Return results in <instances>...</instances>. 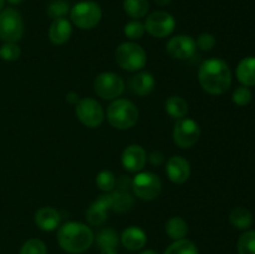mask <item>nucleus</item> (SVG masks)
<instances>
[{
	"label": "nucleus",
	"mask_w": 255,
	"mask_h": 254,
	"mask_svg": "<svg viewBox=\"0 0 255 254\" xmlns=\"http://www.w3.org/2000/svg\"><path fill=\"white\" fill-rule=\"evenodd\" d=\"M239 254H255V231H247L238 239Z\"/></svg>",
	"instance_id": "29"
},
{
	"label": "nucleus",
	"mask_w": 255,
	"mask_h": 254,
	"mask_svg": "<svg viewBox=\"0 0 255 254\" xmlns=\"http://www.w3.org/2000/svg\"><path fill=\"white\" fill-rule=\"evenodd\" d=\"M201 137V127L192 119H179L174 125L173 141L181 148H191Z\"/></svg>",
	"instance_id": "10"
},
{
	"label": "nucleus",
	"mask_w": 255,
	"mask_h": 254,
	"mask_svg": "<svg viewBox=\"0 0 255 254\" xmlns=\"http://www.w3.org/2000/svg\"><path fill=\"white\" fill-rule=\"evenodd\" d=\"M147 32L154 37H166L173 32L176 20L167 11H154L147 16L144 22Z\"/></svg>",
	"instance_id": "11"
},
{
	"label": "nucleus",
	"mask_w": 255,
	"mask_h": 254,
	"mask_svg": "<svg viewBox=\"0 0 255 254\" xmlns=\"http://www.w3.org/2000/svg\"><path fill=\"white\" fill-rule=\"evenodd\" d=\"M237 77L243 86L255 85V56L244 57L237 67Z\"/></svg>",
	"instance_id": "20"
},
{
	"label": "nucleus",
	"mask_w": 255,
	"mask_h": 254,
	"mask_svg": "<svg viewBox=\"0 0 255 254\" xmlns=\"http://www.w3.org/2000/svg\"><path fill=\"white\" fill-rule=\"evenodd\" d=\"M72 34V26L71 22L66 19V17H60V19H55L51 22L49 29V37L51 40L52 44L55 45H62L71 37Z\"/></svg>",
	"instance_id": "16"
},
{
	"label": "nucleus",
	"mask_w": 255,
	"mask_h": 254,
	"mask_svg": "<svg viewBox=\"0 0 255 254\" xmlns=\"http://www.w3.org/2000/svg\"><path fill=\"white\" fill-rule=\"evenodd\" d=\"M96 184L101 191L104 192H111L116 187V177L111 171H104L100 172L96 177Z\"/></svg>",
	"instance_id": "30"
},
{
	"label": "nucleus",
	"mask_w": 255,
	"mask_h": 254,
	"mask_svg": "<svg viewBox=\"0 0 255 254\" xmlns=\"http://www.w3.org/2000/svg\"><path fill=\"white\" fill-rule=\"evenodd\" d=\"M122 166L128 172L136 173L143 169L147 162V154L139 144H131L122 153Z\"/></svg>",
	"instance_id": "14"
},
{
	"label": "nucleus",
	"mask_w": 255,
	"mask_h": 254,
	"mask_svg": "<svg viewBox=\"0 0 255 254\" xmlns=\"http://www.w3.org/2000/svg\"><path fill=\"white\" fill-rule=\"evenodd\" d=\"M116 186L120 191L128 192V189L132 188V179L127 176H121L119 179H116Z\"/></svg>",
	"instance_id": "36"
},
{
	"label": "nucleus",
	"mask_w": 255,
	"mask_h": 254,
	"mask_svg": "<svg viewBox=\"0 0 255 254\" xmlns=\"http://www.w3.org/2000/svg\"><path fill=\"white\" fill-rule=\"evenodd\" d=\"M141 254H158V253H157V252H154V251H152V249H147V251L142 252Z\"/></svg>",
	"instance_id": "42"
},
{
	"label": "nucleus",
	"mask_w": 255,
	"mask_h": 254,
	"mask_svg": "<svg viewBox=\"0 0 255 254\" xmlns=\"http://www.w3.org/2000/svg\"><path fill=\"white\" fill-rule=\"evenodd\" d=\"M4 5H5V0H0V11L4 9Z\"/></svg>",
	"instance_id": "43"
},
{
	"label": "nucleus",
	"mask_w": 255,
	"mask_h": 254,
	"mask_svg": "<svg viewBox=\"0 0 255 254\" xmlns=\"http://www.w3.org/2000/svg\"><path fill=\"white\" fill-rule=\"evenodd\" d=\"M66 101L70 102V104L76 105L77 102H79V95H77L76 92H74V91L69 92V94L66 95Z\"/></svg>",
	"instance_id": "38"
},
{
	"label": "nucleus",
	"mask_w": 255,
	"mask_h": 254,
	"mask_svg": "<svg viewBox=\"0 0 255 254\" xmlns=\"http://www.w3.org/2000/svg\"><path fill=\"white\" fill-rule=\"evenodd\" d=\"M229 221L237 229H248L253 224V214L243 207H237L229 214Z\"/></svg>",
	"instance_id": "23"
},
{
	"label": "nucleus",
	"mask_w": 255,
	"mask_h": 254,
	"mask_svg": "<svg viewBox=\"0 0 255 254\" xmlns=\"http://www.w3.org/2000/svg\"><path fill=\"white\" fill-rule=\"evenodd\" d=\"M24 35V21L21 14L14 7L0 11V39L5 42H16Z\"/></svg>",
	"instance_id": "6"
},
{
	"label": "nucleus",
	"mask_w": 255,
	"mask_h": 254,
	"mask_svg": "<svg viewBox=\"0 0 255 254\" xmlns=\"http://www.w3.org/2000/svg\"><path fill=\"white\" fill-rule=\"evenodd\" d=\"M101 254H117V251H116V248L101 249Z\"/></svg>",
	"instance_id": "40"
},
{
	"label": "nucleus",
	"mask_w": 255,
	"mask_h": 254,
	"mask_svg": "<svg viewBox=\"0 0 255 254\" xmlns=\"http://www.w3.org/2000/svg\"><path fill=\"white\" fill-rule=\"evenodd\" d=\"M163 254H199V252L193 242L183 238L172 243Z\"/></svg>",
	"instance_id": "26"
},
{
	"label": "nucleus",
	"mask_w": 255,
	"mask_h": 254,
	"mask_svg": "<svg viewBox=\"0 0 255 254\" xmlns=\"http://www.w3.org/2000/svg\"><path fill=\"white\" fill-rule=\"evenodd\" d=\"M96 241H97V246H99L101 249L117 248L120 242L116 231L112 228H104L102 231H100L96 237Z\"/></svg>",
	"instance_id": "27"
},
{
	"label": "nucleus",
	"mask_w": 255,
	"mask_h": 254,
	"mask_svg": "<svg viewBox=\"0 0 255 254\" xmlns=\"http://www.w3.org/2000/svg\"><path fill=\"white\" fill-rule=\"evenodd\" d=\"M148 159H149V162H151L152 164H154V166H159V164L163 163L164 156L162 154V152L154 151V152H152L151 154H149Z\"/></svg>",
	"instance_id": "37"
},
{
	"label": "nucleus",
	"mask_w": 255,
	"mask_h": 254,
	"mask_svg": "<svg viewBox=\"0 0 255 254\" xmlns=\"http://www.w3.org/2000/svg\"><path fill=\"white\" fill-rule=\"evenodd\" d=\"M35 223L41 231H55L60 224L59 212L52 207H42L35 213Z\"/></svg>",
	"instance_id": "17"
},
{
	"label": "nucleus",
	"mask_w": 255,
	"mask_h": 254,
	"mask_svg": "<svg viewBox=\"0 0 255 254\" xmlns=\"http://www.w3.org/2000/svg\"><path fill=\"white\" fill-rule=\"evenodd\" d=\"M94 233L86 224L79 222H67L57 232V242L65 252L80 254L94 243Z\"/></svg>",
	"instance_id": "2"
},
{
	"label": "nucleus",
	"mask_w": 255,
	"mask_h": 254,
	"mask_svg": "<svg viewBox=\"0 0 255 254\" xmlns=\"http://www.w3.org/2000/svg\"><path fill=\"white\" fill-rule=\"evenodd\" d=\"M197 46L202 50V51H211L216 45V37L209 32H203L197 39Z\"/></svg>",
	"instance_id": "35"
},
{
	"label": "nucleus",
	"mask_w": 255,
	"mask_h": 254,
	"mask_svg": "<svg viewBox=\"0 0 255 254\" xmlns=\"http://www.w3.org/2000/svg\"><path fill=\"white\" fill-rule=\"evenodd\" d=\"M198 80L204 91L211 95H222L232 85V71L222 59L206 60L198 71Z\"/></svg>",
	"instance_id": "1"
},
{
	"label": "nucleus",
	"mask_w": 255,
	"mask_h": 254,
	"mask_svg": "<svg viewBox=\"0 0 255 254\" xmlns=\"http://www.w3.org/2000/svg\"><path fill=\"white\" fill-rule=\"evenodd\" d=\"M166 50L169 56L173 59L187 60L196 54L197 42L188 35H177L167 42Z\"/></svg>",
	"instance_id": "12"
},
{
	"label": "nucleus",
	"mask_w": 255,
	"mask_h": 254,
	"mask_svg": "<svg viewBox=\"0 0 255 254\" xmlns=\"http://www.w3.org/2000/svg\"><path fill=\"white\" fill-rule=\"evenodd\" d=\"M70 17L77 27L82 30H90L101 21V6L92 0H84L75 4L70 9Z\"/></svg>",
	"instance_id": "4"
},
{
	"label": "nucleus",
	"mask_w": 255,
	"mask_h": 254,
	"mask_svg": "<svg viewBox=\"0 0 255 254\" xmlns=\"http://www.w3.org/2000/svg\"><path fill=\"white\" fill-rule=\"evenodd\" d=\"M154 85H156V81H154L153 75L148 71L138 72L129 81L131 90L139 96H147L151 94L154 89Z\"/></svg>",
	"instance_id": "19"
},
{
	"label": "nucleus",
	"mask_w": 255,
	"mask_h": 254,
	"mask_svg": "<svg viewBox=\"0 0 255 254\" xmlns=\"http://www.w3.org/2000/svg\"><path fill=\"white\" fill-rule=\"evenodd\" d=\"M252 97L253 94L248 86H239L233 92V102L238 106H247L252 101Z\"/></svg>",
	"instance_id": "34"
},
{
	"label": "nucleus",
	"mask_w": 255,
	"mask_h": 254,
	"mask_svg": "<svg viewBox=\"0 0 255 254\" xmlns=\"http://www.w3.org/2000/svg\"><path fill=\"white\" fill-rule=\"evenodd\" d=\"M75 112H76L77 119L81 121V124L90 127V128L99 127L105 119V112L102 106L91 97H85V99L79 100L76 107H75Z\"/></svg>",
	"instance_id": "9"
},
{
	"label": "nucleus",
	"mask_w": 255,
	"mask_h": 254,
	"mask_svg": "<svg viewBox=\"0 0 255 254\" xmlns=\"http://www.w3.org/2000/svg\"><path fill=\"white\" fill-rule=\"evenodd\" d=\"M116 61L127 71H137L144 67L147 62V54L141 45L136 42H124L116 49Z\"/></svg>",
	"instance_id": "5"
},
{
	"label": "nucleus",
	"mask_w": 255,
	"mask_h": 254,
	"mask_svg": "<svg viewBox=\"0 0 255 254\" xmlns=\"http://www.w3.org/2000/svg\"><path fill=\"white\" fill-rule=\"evenodd\" d=\"M20 254H47V248L44 242L37 238H32L22 244Z\"/></svg>",
	"instance_id": "31"
},
{
	"label": "nucleus",
	"mask_w": 255,
	"mask_h": 254,
	"mask_svg": "<svg viewBox=\"0 0 255 254\" xmlns=\"http://www.w3.org/2000/svg\"><path fill=\"white\" fill-rule=\"evenodd\" d=\"M132 189L138 198L152 201L161 193L162 182L159 177L152 172H139L132 179Z\"/></svg>",
	"instance_id": "7"
},
{
	"label": "nucleus",
	"mask_w": 255,
	"mask_h": 254,
	"mask_svg": "<svg viewBox=\"0 0 255 254\" xmlns=\"http://www.w3.org/2000/svg\"><path fill=\"white\" fill-rule=\"evenodd\" d=\"M146 27L144 24H142L139 20H132V21L127 22L124 27V32L128 39L132 40H138L143 36Z\"/></svg>",
	"instance_id": "32"
},
{
	"label": "nucleus",
	"mask_w": 255,
	"mask_h": 254,
	"mask_svg": "<svg viewBox=\"0 0 255 254\" xmlns=\"http://www.w3.org/2000/svg\"><path fill=\"white\" fill-rule=\"evenodd\" d=\"M166 111L173 119H183L188 112V102L181 96H171L166 101Z\"/></svg>",
	"instance_id": "21"
},
{
	"label": "nucleus",
	"mask_w": 255,
	"mask_h": 254,
	"mask_svg": "<svg viewBox=\"0 0 255 254\" xmlns=\"http://www.w3.org/2000/svg\"><path fill=\"white\" fill-rule=\"evenodd\" d=\"M112 199V209L115 212H120V213H124V212L129 211L133 206V197L126 191H115L111 194Z\"/></svg>",
	"instance_id": "25"
},
{
	"label": "nucleus",
	"mask_w": 255,
	"mask_h": 254,
	"mask_svg": "<svg viewBox=\"0 0 255 254\" xmlns=\"http://www.w3.org/2000/svg\"><path fill=\"white\" fill-rule=\"evenodd\" d=\"M148 0H124V10L128 16L141 19L148 12Z\"/></svg>",
	"instance_id": "24"
},
{
	"label": "nucleus",
	"mask_w": 255,
	"mask_h": 254,
	"mask_svg": "<svg viewBox=\"0 0 255 254\" xmlns=\"http://www.w3.org/2000/svg\"><path fill=\"white\" fill-rule=\"evenodd\" d=\"M171 1L172 0H154V2L159 6H167V5L171 4Z\"/></svg>",
	"instance_id": "39"
},
{
	"label": "nucleus",
	"mask_w": 255,
	"mask_h": 254,
	"mask_svg": "<svg viewBox=\"0 0 255 254\" xmlns=\"http://www.w3.org/2000/svg\"><path fill=\"white\" fill-rule=\"evenodd\" d=\"M166 172L173 183L182 184L191 176V164L184 157L173 156L167 162Z\"/></svg>",
	"instance_id": "15"
},
{
	"label": "nucleus",
	"mask_w": 255,
	"mask_h": 254,
	"mask_svg": "<svg viewBox=\"0 0 255 254\" xmlns=\"http://www.w3.org/2000/svg\"><path fill=\"white\" fill-rule=\"evenodd\" d=\"M6 1L11 5H19V4H21L24 0H6Z\"/></svg>",
	"instance_id": "41"
},
{
	"label": "nucleus",
	"mask_w": 255,
	"mask_h": 254,
	"mask_svg": "<svg viewBox=\"0 0 255 254\" xmlns=\"http://www.w3.org/2000/svg\"><path fill=\"white\" fill-rule=\"evenodd\" d=\"M138 109L132 101L117 99L107 109V120L115 128L128 129L138 121Z\"/></svg>",
	"instance_id": "3"
},
{
	"label": "nucleus",
	"mask_w": 255,
	"mask_h": 254,
	"mask_svg": "<svg viewBox=\"0 0 255 254\" xmlns=\"http://www.w3.org/2000/svg\"><path fill=\"white\" fill-rule=\"evenodd\" d=\"M110 209H112L111 194H102L87 209V222L91 226H101L107 219V213Z\"/></svg>",
	"instance_id": "13"
},
{
	"label": "nucleus",
	"mask_w": 255,
	"mask_h": 254,
	"mask_svg": "<svg viewBox=\"0 0 255 254\" xmlns=\"http://www.w3.org/2000/svg\"><path fill=\"white\" fill-rule=\"evenodd\" d=\"M46 12L52 19L65 17L70 12V5L67 0H50L47 4Z\"/></svg>",
	"instance_id": "28"
},
{
	"label": "nucleus",
	"mask_w": 255,
	"mask_h": 254,
	"mask_svg": "<svg viewBox=\"0 0 255 254\" xmlns=\"http://www.w3.org/2000/svg\"><path fill=\"white\" fill-rule=\"evenodd\" d=\"M21 50L15 42H5L0 46V57L5 61H15L20 57Z\"/></svg>",
	"instance_id": "33"
},
{
	"label": "nucleus",
	"mask_w": 255,
	"mask_h": 254,
	"mask_svg": "<svg viewBox=\"0 0 255 254\" xmlns=\"http://www.w3.org/2000/svg\"><path fill=\"white\" fill-rule=\"evenodd\" d=\"M146 233L138 227H128L122 232L121 243L128 251H139L146 246Z\"/></svg>",
	"instance_id": "18"
},
{
	"label": "nucleus",
	"mask_w": 255,
	"mask_h": 254,
	"mask_svg": "<svg viewBox=\"0 0 255 254\" xmlns=\"http://www.w3.org/2000/svg\"><path fill=\"white\" fill-rule=\"evenodd\" d=\"M95 92L104 100H114L125 91V81L115 72H102L94 81Z\"/></svg>",
	"instance_id": "8"
},
{
	"label": "nucleus",
	"mask_w": 255,
	"mask_h": 254,
	"mask_svg": "<svg viewBox=\"0 0 255 254\" xmlns=\"http://www.w3.org/2000/svg\"><path fill=\"white\" fill-rule=\"evenodd\" d=\"M166 232L174 241L183 239L188 233V224L182 217H172L166 223Z\"/></svg>",
	"instance_id": "22"
}]
</instances>
